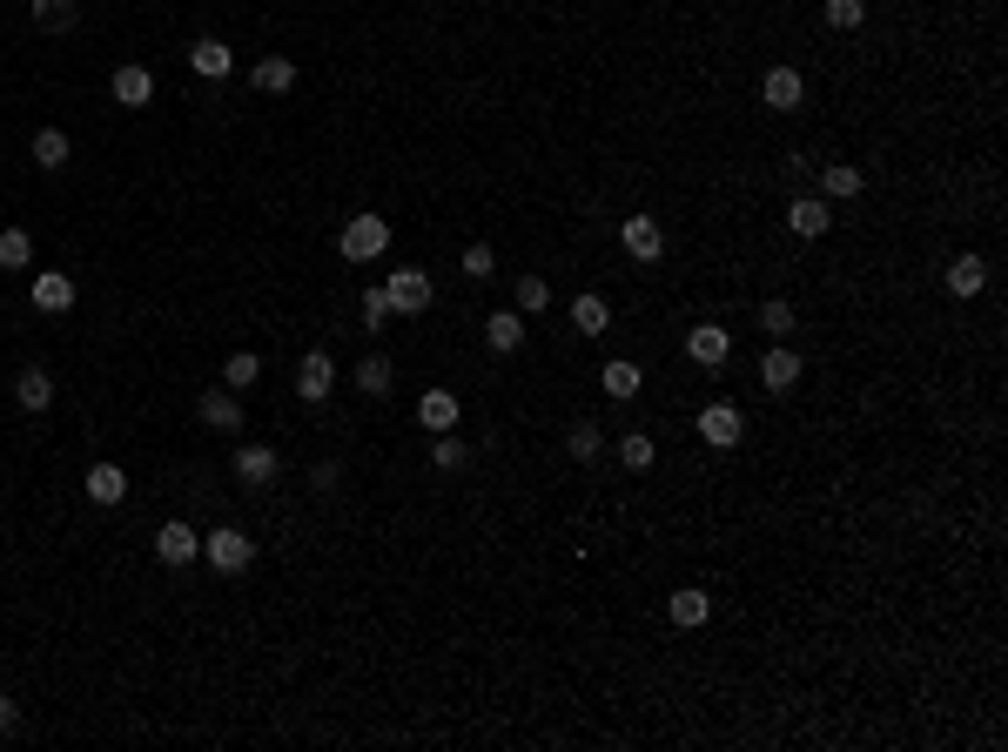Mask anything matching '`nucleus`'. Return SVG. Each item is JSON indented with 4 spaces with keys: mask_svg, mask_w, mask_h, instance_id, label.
Returning a JSON list of instances; mask_svg holds the SVG:
<instances>
[{
    "mask_svg": "<svg viewBox=\"0 0 1008 752\" xmlns=\"http://www.w3.org/2000/svg\"><path fill=\"white\" fill-rule=\"evenodd\" d=\"M202 558H209L222 578H242L249 564H256V538H249V531H235V525H216V531L202 538Z\"/></svg>",
    "mask_w": 1008,
    "mask_h": 752,
    "instance_id": "nucleus-1",
    "label": "nucleus"
},
{
    "mask_svg": "<svg viewBox=\"0 0 1008 752\" xmlns=\"http://www.w3.org/2000/svg\"><path fill=\"white\" fill-rule=\"evenodd\" d=\"M336 248H344V263H377L390 248V222L384 215H350L344 235H336Z\"/></svg>",
    "mask_w": 1008,
    "mask_h": 752,
    "instance_id": "nucleus-2",
    "label": "nucleus"
},
{
    "mask_svg": "<svg viewBox=\"0 0 1008 752\" xmlns=\"http://www.w3.org/2000/svg\"><path fill=\"white\" fill-rule=\"evenodd\" d=\"M155 558H161L168 571L196 564V558H202V531H196V525H182V518H168V525L155 531Z\"/></svg>",
    "mask_w": 1008,
    "mask_h": 752,
    "instance_id": "nucleus-3",
    "label": "nucleus"
},
{
    "mask_svg": "<svg viewBox=\"0 0 1008 752\" xmlns=\"http://www.w3.org/2000/svg\"><path fill=\"white\" fill-rule=\"evenodd\" d=\"M384 289H390V309H397V316H424V309H431V296H438L424 269H390V283H384Z\"/></svg>",
    "mask_w": 1008,
    "mask_h": 752,
    "instance_id": "nucleus-4",
    "label": "nucleus"
},
{
    "mask_svg": "<svg viewBox=\"0 0 1008 752\" xmlns=\"http://www.w3.org/2000/svg\"><path fill=\"white\" fill-rule=\"evenodd\" d=\"M619 242H626V256H632V263H659V256H665V229H659V215H626V222H619Z\"/></svg>",
    "mask_w": 1008,
    "mask_h": 752,
    "instance_id": "nucleus-5",
    "label": "nucleus"
},
{
    "mask_svg": "<svg viewBox=\"0 0 1008 752\" xmlns=\"http://www.w3.org/2000/svg\"><path fill=\"white\" fill-rule=\"evenodd\" d=\"M760 102H767L774 115H794V108L807 102V74H800V67H767V81H760Z\"/></svg>",
    "mask_w": 1008,
    "mask_h": 752,
    "instance_id": "nucleus-6",
    "label": "nucleus"
},
{
    "mask_svg": "<svg viewBox=\"0 0 1008 752\" xmlns=\"http://www.w3.org/2000/svg\"><path fill=\"white\" fill-rule=\"evenodd\" d=\"M108 95H115L122 108H148V102H155V74H148L141 61H122V67L108 74Z\"/></svg>",
    "mask_w": 1008,
    "mask_h": 752,
    "instance_id": "nucleus-7",
    "label": "nucleus"
},
{
    "mask_svg": "<svg viewBox=\"0 0 1008 752\" xmlns=\"http://www.w3.org/2000/svg\"><path fill=\"white\" fill-rule=\"evenodd\" d=\"M700 437H706L713 451H733V444L746 437V416H739L733 403H706V410H700Z\"/></svg>",
    "mask_w": 1008,
    "mask_h": 752,
    "instance_id": "nucleus-8",
    "label": "nucleus"
},
{
    "mask_svg": "<svg viewBox=\"0 0 1008 752\" xmlns=\"http://www.w3.org/2000/svg\"><path fill=\"white\" fill-rule=\"evenodd\" d=\"M276 470H283L276 444H242V451H235V477H242L249 490H270V484H276Z\"/></svg>",
    "mask_w": 1008,
    "mask_h": 752,
    "instance_id": "nucleus-9",
    "label": "nucleus"
},
{
    "mask_svg": "<svg viewBox=\"0 0 1008 752\" xmlns=\"http://www.w3.org/2000/svg\"><path fill=\"white\" fill-rule=\"evenodd\" d=\"M686 357H693L700 370H720V363L733 357V337H726L720 322H693V329H686Z\"/></svg>",
    "mask_w": 1008,
    "mask_h": 752,
    "instance_id": "nucleus-10",
    "label": "nucleus"
},
{
    "mask_svg": "<svg viewBox=\"0 0 1008 752\" xmlns=\"http://www.w3.org/2000/svg\"><path fill=\"white\" fill-rule=\"evenodd\" d=\"M787 229H794V235H807V242H813V235H827V229H833V202L800 189V195L787 202Z\"/></svg>",
    "mask_w": 1008,
    "mask_h": 752,
    "instance_id": "nucleus-11",
    "label": "nucleus"
},
{
    "mask_svg": "<svg viewBox=\"0 0 1008 752\" xmlns=\"http://www.w3.org/2000/svg\"><path fill=\"white\" fill-rule=\"evenodd\" d=\"M28 296H34V309H41V316H67L81 289H74V276H67V269H41Z\"/></svg>",
    "mask_w": 1008,
    "mask_h": 752,
    "instance_id": "nucleus-12",
    "label": "nucleus"
},
{
    "mask_svg": "<svg viewBox=\"0 0 1008 752\" xmlns=\"http://www.w3.org/2000/svg\"><path fill=\"white\" fill-rule=\"evenodd\" d=\"M665 618L680 625V632H700L713 618V592H700V584H680V592L665 599Z\"/></svg>",
    "mask_w": 1008,
    "mask_h": 752,
    "instance_id": "nucleus-13",
    "label": "nucleus"
},
{
    "mask_svg": "<svg viewBox=\"0 0 1008 752\" xmlns=\"http://www.w3.org/2000/svg\"><path fill=\"white\" fill-rule=\"evenodd\" d=\"M196 416L209 431H242V396L222 383V390H202V403H196Z\"/></svg>",
    "mask_w": 1008,
    "mask_h": 752,
    "instance_id": "nucleus-14",
    "label": "nucleus"
},
{
    "mask_svg": "<svg viewBox=\"0 0 1008 752\" xmlns=\"http://www.w3.org/2000/svg\"><path fill=\"white\" fill-rule=\"evenodd\" d=\"M800 377H807V363H800V350H787V343H780V350H767V357H760V383H767L774 396H787V390H794Z\"/></svg>",
    "mask_w": 1008,
    "mask_h": 752,
    "instance_id": "nucleus-15",
    "label": "nucleus"
},
{
    "mask_svg": "<svg viewBox=\"0 0 1008 752\" xmlns=\"http://www.w3.org/2000/svg\"><path fill=\"white\" fill-rule=\"evenodd\" d=\"M329 390H336V363H329L323 350H309V357L296 363V396H303V403H323Z\"/></svg>",
    "mask_w": 1008,
    "mask_h": 752,
    "instance_id": "nucleus-16",
    "label": "nucleus"
},
{
    "mask_svg": "<svg viewBox=\"0 0 1008 752\" xmlns=\"http://www.w3.org/2000/svg\"><path fill=\"white\" fill-rule=\"evenodd\" d=\"M249 88L256 95H290L296 88V61L290 54H263L256 67H249Z\"/></svg>",
    "mask_w": 1008,
    "mask_h": 752,
    "instance_id": "nucleus-17",
    "label": "nucleus"
},
{
    "mask_svg": "<svg viewBox=\"0 0 1008 752\" xmlns=\"http://www.w3.org/2000/svg\"><path fill=\"white\" fill-rule=\"evenodd\" d=\"M458 416H464V403H458L451 390H424V396H417V424H424L431 437H438V431H458Z\"/></svg>",
    "mask_w": 1008,
    "mask_h": 752,
    "instance_id": "nucleus-18",
    "label": "nucleus"
},
{
    "mask_svg": "<svg viewBox=\"0 0 1008 752\" xmlns=\"http://www.w3.org/2000/svg\"><path fill=\"white\" fill-rule=\"evenodd\" d=\"M484 343H491L497 357H518V350H525V316H518V309L484 316Z\"/></svg>",
    "mask_w": 1008,
    "mask_h": 752,
    "instance_id": "nucleus-19",
    "label": "nucleus"
},
{
    "mask_svg": "<svg viewBox=\"0 0 1008 752\" xmlns=\"http://www.w3.org/2000/svg\"><path fill=\"white\" fill-rule=\"evenodd\" d=\"M14 403H21L28 416H41V410L54 403V377H48L41 363H28V370H14Z\"/></svg>",
    "mask_w": 1008,
    "mask_h": 752,
    "instance_id": "nucleus-20",
    "label": "nucleus"
},
{
    "mask_svg": "<svg viewBox=\"0 0 1008 752\" xmlns=\"http://www.w3.org/2000/svg\"><path fill=\"white\" fill-rule=\"evenodd\" d=\"M813 182H820L827 202H854V195H861V169H854V161H820Z\"/></svg>",
    "mask_w": 1008,
    "mask_h": 752,
    "instance_id": "nucleus-21",
    "label": "nucleus"
},
{
    "mask_svg": "<svg viewBox=\"0 0 1008 752\" xmlns=\"http://www.w3.org/2000/svg\"><path fill=\"white\" fill-rule=\"evenodd\" d=\"M81 490H88L95 505H122V497H128V470H122V464H88Z\"/></svg>",
    "mask_w": 1008,
    "mask_h": 752,
    "instance_id": "nucleus-22",
    "label": "nucleus"
},
{
    "mask_svg": "<svg viewBox=\"0 0 1008 752\" xmlns=\"http://www.w3.org/2000/svg\"><path fill=\"white\" fill-rule=\"evenodd\" d=\"M189 67H196L202 81H222V74L235 67V54H229V47H222L216 34H202V41H189Z\"/></svg>",
    "mask_w": 1008,
    "mask_h": 752,
    "instance_id": "nucleus-23",
    "label": "nucleus"
},
{
    "mask_svg": "<svg viewBox=\"0 0 1008 752\" xmlns=\"http://www.w3.org/2000/svg\"><path fill=\"white\" fill-rule=\"evenodd\" d=\"M599 383H606V396H612V403H632V396H639V383H645V370H639L632 357H612V363L599 370Z\"/></svg>",
    "mask_w": 1008,
    "mask_h": 752,
    "instance_id": "nucleus-24",
    "label": "nucleus"
},
{
    "mask_svg": "<svg viewBox=\"0 0 1008 752\" xmlns=\"http://www.w3.org/2000/svg\"><path fill=\"white\" fill-rule=\"evenodd\" d=\"M948 289H955V296H962V303H968V296H981V289H988V263H981V256H975V248H968V256H955V263H948Z\"/></svg>",
    "mask_w": 1008,
    "mask_h": 752,
    "instance_id": "nucleus-25",
    "label": "nucleus"
},
{
    "mask_svg": "<svg viewBox=\"0 0 1008 752\" xmlns=\"http://www.w3.org/2000/svg\"><path fill=\"white\" fill-rule=\"evenodd\" d=\"M571 322H578V337H606V329H612V303L585 289V296L571 303Z\"/></svg>",
    "mask_w": 1008,
    "mask_h": 752,
    "instance_id": "nucleus-26",
    "label": "nucleus"
},
{
    "mask_svg": "<svg viewBox=\"0 0 1008 752\" xmlns=\"http://www.w3.org/2000/svg\"><path fill=\"white\" fill-rule=\"evenodd\" d=\"M28 14H34V28H41V34H67V28L81 21V0H34Z\"/></svg>",
    "mask_w": 1008,
    "mask_h": 752,
    "instance_id": "nucleus-27",
    "label": "nucleus"
},
{
    "mask_svg": "<svg viewBox=\"0 0 1008 752\" xmlns=\"http://www.w3.org/2000/svg\"><path fill=\"white\" fill-rule=\"evenodd\" d=\"M222 383H229L235 396H242V390H256V383H263V357H256V350H235V357L222 363Z\"/></svg>",
    "mask_w": 1008,
    "mask_h": 752,
    "instance_id": "nucleus-28",
    "label": "nucleus"
},
{
    "mask_svg": "<svg viewBox=\"0 0 1008 752\" xmlns=\"http://www.w3.org/2000/svg\"><path fill=\"white\" fill-rule=\"evenodd\" d=\"M599 451H606V431H599V424H571V431H565V457H571V464H599Z\"/></svg>",
    "mask_w": 1008,
    "mask_h": 752,
    "instance_id": "nucleus-29",
    "label": "nucleus"
},
{
    "mask_svg": "<svg viewBox=\"0 0 1008 752\" xmlns=\"http://www.w3.org/2000/svg\"><path fill=\"white\" fill-rule=\"evenodd\" d=\"M350 383H357L364 396H390V383H397V370H390V357H364V363L350 370Z\"/></svg>",
    "mask_w": 1008,
    "mask_h": 752,
    "instance_id": "nucleus-30",
    "label": "nucleus"
},
{
    "mask_svg": "<svg viewBox=\"0 0 1008 752\" xmlns=\"http://www.w3.org/2000/svg\"><path fill=\"white\" fill-rule=\"evenodd\" d=\"M67 155H74V141H67L61 128H41V135H34V169L54 176V169H67Z\"/></svg>",
    "mask_w": 1008,
    "mask_h": 752,
    "instance_id": "nucleus-31",
    "label": "nucleus"
},
{
    "mask_svg": "<svg viewBox=\"0 0 1008 752\" xmlns=\"http://www.w3.org/2000/svg\"><path fill=\"white\" fill-rule=\"evenodd\" d=\"M512 309H518V316H545V309H552V283H545V276H518Z\"/></svg>",
    "mask_w": 1008,
    "mask_h": 752,
    "instance_id": "nucleus-32",
    "label": "nucleus"
},
{
    "mask_svg": "<svg viewBox=\"0 0 1008 752\" xmlns=\"http://www.w3.org/2000/svg\"><path fill=\"white\" fill-rule=\"evenodd\" d=\"M431 464L451 477V470H464V464H471V444H464L458 431H438V437H431Z\"/></svg>",
    "mask_w": 1008,
    "mask_h": 752,
    "instance_id": "nucleus-33",
    "label": "nucleus"
},
{
    "mask_svg": "<svg viewBox=\"0 0 1008 752\" xmlns=\"http://www.w3.org/2000/svg\"><path fill=\"white\" fill-rule=\"evenodd\" d=\"M619 464H626V470H652V464H659V444H652L645 431H626V437H619Z\"/></svg>",
    "mask_w": 1008,
    "mask_h": 752,
    "instance_id": "nucleus-34",
    "label": "nucleus"
},
{
    "mask_svg": "<svg viewBox=\"0 0 1008 752\" xmlns=\"http://www.w3.org/2000/svg\"><path fill=\"white\" fill-rule=\"evenodd\" d=\"M34 263V235L28 229H0V269H28Z\"/></svg>",
    "mask_w": 1008,
    "mask_h": 752,
    "instance_id": "nucleus-35",
    "label": "nucleus"
},
{
    "mask_svg": "<svg viewBox=\"0 0 1008 752\" xmlns=\"http://www.w3.org/2000/svg\"><path fill=\"white\" fill-rule=\"evenodd\" d=\"M753 322H760L767 337H794V303H787V296H767V303H760V316H753Z\"/></svg>",
    "mask_w": 1008,
    "mask_h": 752,
    "instance_id": "nucleus-36",
    "label": "nucleus"
},
{
    "mask_svg": "<svg viewBox=\"0 0 1008 752\" xmlns=\"http://www.w3.org/2000/svg\"><path fill=\"white\" fill-rule=\"evenodd\" d=\"M820 14H827V28H840V34H854V28L868 21V0H827V8H820Z\"/></svg>",
    "mask_w": 1008,
    "mask_h": 752,
    "instance_id": "nucleus-37",
    "label": "nucleus"
},
{
    "mask_svg": "<svg viewBox=\"0 0 1008 752\" xmlns=\"http://www.w3.org/2000/svg\"><path fill=\"white\" fill-rule=\"evenodd\" d=\"M458 269H464V276H477V283H491V276H497V256H491V248H484V242H471Z\"/></svg>",
    "mask_w": 1008,
    "mask_h": 752,
    "instance_id": "nucleus-38",
    "label": "nucleus"
},
{
    "mask_svg": "<svg viewBox=\"0 0 1008 752\" xmlns=\"http://www.w3.org/2000/svg\"><path fill=\"white\" fill-rule=\"evenodd\" d=\"M390 316H397V309H390V289H384V283H377V289H364V322H370V329H384Z\"/></svg>",
    "mask_w": 1008,
    "mask_h": 752,
    "instance_id": "nucleus-39",
    "label": "nucleus"
},
{
    "mask_svg": "<svg viewBox=\"0 0 1008 752\" xmlns=\"http://www.w3.org/2000/svg\"><path fill=\"white\" fill-rule=\"evenodd\" d=\"M813 169H820V161H807V155H787V182H794V189H807V182H813Z\"/></svg>",
    "mask_w": 1008,
    "mask_h": 752,
    "instance_id": "nucleus-40",
    "label": "nucleus"
},
{
    "mask_svg": "<svg viewBox=\"0 0 1008 752\" xmlns=\"http://www.w3.org/2000/svg\"><path fill=\"white\" fill-rule=\"evenodd\" d=\"M8 732H21V706H14L8 692H0V739H8Z\"/></svg>",
    "mask_w": 1008,
    "mask_h": 752,
    "instance_id": "nucleus-41",
    "label": "nucleus"
},
{
    "mask_svg": "<svg viewBox=\"0 0 1008 752\" xmlns=\"http://www.w3.org/2000/svg\"><path fill=\"white\" fill-rule=\"evenodd\" d=\"M336 477H344L336 464H316V470H309V484H316V490H336Z\"/></svg>",
    "mask_w": 1008,
    "mask_h": 752,
    "instance_id": "nucleus-42",
    "label": "nucleus"
}]
</instances>
